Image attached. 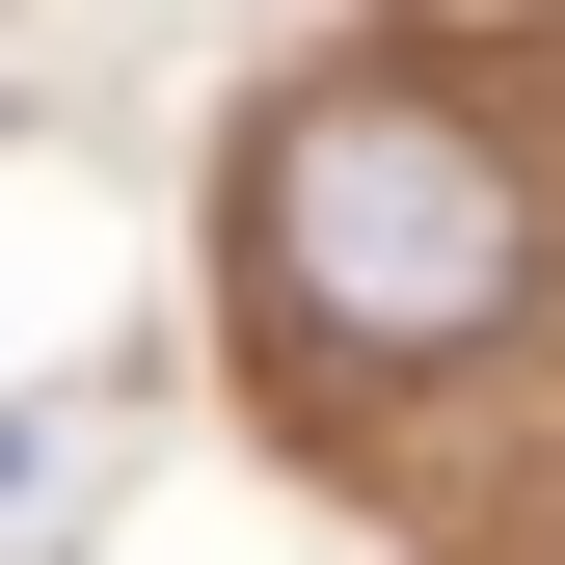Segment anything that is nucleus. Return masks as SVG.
Instances as JSON below:
<instances>
[{
    "label": "nucleus",
    "instance_id": "1",
    "mask_svg": "<svg viewBox=\"0 0 565 565\" xmlns=\"http://www.w3.org/2000/svg\"><path fill=\"white\" fill-rule=\"evenodd\" d=\"M512 162H484L458 108H297L269 135V269H297V323L350 350H458L484 297H512Z\"/></svg>",
    "mask_w": 565,
    "mask_h": 565
}]
</instances>
